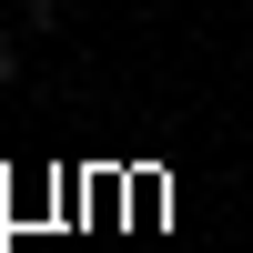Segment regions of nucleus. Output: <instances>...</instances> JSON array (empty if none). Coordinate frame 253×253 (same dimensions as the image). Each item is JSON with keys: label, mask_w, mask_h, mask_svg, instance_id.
<instances>
[{"label": "nucleus", "mask_w": 253, "mask_h": 253, "mask_svg": "<svg viewBox=\"0 0 253 253\" xmlns=\"http://www.w3.org/2000/svg\"><path fill=\"white\" fill-rule=\"evenodd\" d=\"M10 61H20V51H10V31H0V81H10Z\"/></svg>", "instance_id": "f257e3e1"}]
</instances>
